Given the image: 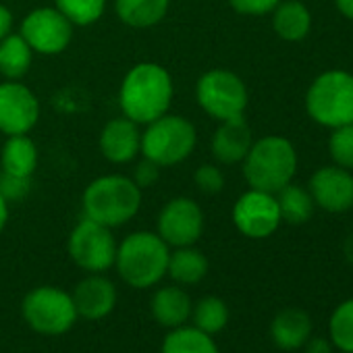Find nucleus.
<instances>
[{"label":"nucleus","instance_id":"nucleus-26","mask_svg":"<svg viewBox=\"0 0 353 353\" xmlns=\"http://www.w3.org/2000/svg\"><path fill=\"white\" fill-rule=\"evenodd\" d=\"M274 196H276V202H279L283 223L303 225V223H307L312 219L316 204H314V200H312V196H310V192L305 188L295 185L291 181L289 185L279 190Z\"/></svg>","mask_w":353,"mask_h":353},{"label":"nucleus","instance_id":"nucleus-6","mask_svg":"<svg viewBox=\"0 0 353 353\" xmlns=\"http://www.w3.org/2000/svg\"><path fill=\"white\" fill-rule=\"evenodd\" d=\"M305 110L320 127L336 129L353 123V73L330 69L320 73L305 92Z\"/></svg>","mask_w":353,"mask_h":353},{"label":"nucleus","instance_id":"nucleus-17","mask_svg":"<svg viewBox=\"0 0 353 353\" xmlns=\"http://www.w3.org/2000/svg\"><path fill=\"white\" fill-rule=\"evenodd\" d=\"M254 143L252 129L243 117L221 121L210 137V152L216 164H241Z\"/></svg>","mask_w":353,"mask_h":353},{"label":"nucleus","instance_id":"nucleus-23","mask_svg":"<svg viewBox=\"0 0 353 353\" xmlns=\"http://www.w3.org/2000/svg\"><path fill=\"white\" fill-rule=\"evenodd\" d=\"M170 0H114L119 21L133 30H150L164 21Z\"/></svg>","mask_w":353,"mask_h":353},{"label":"nucleus","instance_id":"nucleus-20","mask_svg":"<svg viewBox=\"0 0 353 353\" xmlns=\"http://www.w3.org/2000/svg\"><path fill=\"white\" fill-rule=\"evenodd\" d=\"M40 152L36 141L28 135H9L0 148V172L32 179L38 168Z\"/></svg>","mask_w":353,"mask_h":353},{"label":"nucleus","instance_id":"nucleus-39","mask_svg":"<svg viewBox=\"0 0 353 353\" xmlns=\"http://www.w3.org/2000/svg\"><path fill=\"white\" fill-rule=\"evenodd\" d=\"M343 254H345L347 262L353 264V233L345 239V243H343Z\"/></svg>","mask_w":353,"mask_h":353},{"label":"nucleus","instance_id":"nucleus-19","mask_svg":"<svg viewBox=\"0 0 353 353\" xmlns=\"http://www.w3.org/2000/svg\"><path fill=\"white\" fill-rule=\"evenodd\" d=\"M192 307L194 303L181 285L160 287L150 299V312L154 320L168 330L183 326L192 318Z\"/></svg>","mask_w":353,"mask_h":353},{"label":"nucleus","instance_id":"nucleus-10","mask_svg":"<svg viewBox=\"0 0 353 353\" xmlns=\"http://www.w3.org/2000/svg\"><path fill=\"white\" fill-rule=\"evenodd\" d=\"M75 26L57 7H38L30 11L19 26L21 38L30 44L34 54L57 57L73 42Z\"/></svg>","mask_w":353,"mask_h":353},{"label":"nucleus","instance_id":"nucleus-21","mask_svg":"<svg viewBox=\"0 0 353 353\" xmlns=\"http://www.w3.org/2000/svg\"><path fill=\"white\" fill-rule=\"evenodd\" d=\"M272 15V30L285 42H301L312 30V13L301 0H281Z\"/></svg>","mask_w":353,"mask_h":353},{"label":"nucleus","instance_id":"nucleus-37","mask_svg":"<svg viewBox=\"0 0 353 353\" xmlns=\"http://www.w3.org/2000/svg\"><path fill=\"white\" fill-rule=\"evenodd\" d=\"M334 7L345 19L353 21V0H334Z\"/></svg>","mask_w":353,"mask_h":353},{"label":"nucleus","instance_id":"nucleus-24","mask_svg":"<svg viewBox=\"0 0 353 353\" xmlns=\"http://www.w3.org/2000/svg\"><path fill=\"white\" fill-rule=\"evenodd\" d=\"M34 57V50L19 32L9 34L5 40H0V77L15 81L23 79L32 69Z\"/></svg>","mask_w":353,"mask_h":353},{"label":"nucleus","instance_id":"nucleus-18","mask_svg":"<svg viewBox=\"0 0 353 353\" xmlns=\"http://www.w3.org/2000/svg\"><path fill=\"white\" fill-rule=\"evenodd\" d=\"M314 322L301 307H285L270 322V339L283 351H297L312 336Z\"/></svg>","mask_w":353,"mask_h":353},{"label":"nucleus","instance_id":"nucleus-34","mask_svg":"<svg viewBox=\"0 0 353 353\" xmlns=\"http://www.w3.org/2000/svg\"><path fill=\"white\" fill-rule=\"evenodd\" d=\"M30 181L32 179H21V176L0 172V194L5 196V200L9 204L17 202V200H23L30 194Z\"/></svg>","mask_w":353,"mask_h":353},{"label":"nucleus","instance_id":"nucleus-1","mask_svg":"<svg viewBox=\"0 0 353 353\" xmlns=\"http://www.w3.org/2000/svg\"><path fill=\"white\" fill-rule=\"evenodd\" d=\"M174 100V81L168 69L158 63L141 61L133 65L119 85L121 114L139 127L170 112Z\"/></svg>","mask_w":353,"mask_h":353},{"label":"nucleus","instance_id":"nucleus-12","mask_svg":"<svg viewBox=\"0 0 353 353\" xmlns=\"http://www.w3.org/2000/svg\"><path fill=\"white\" fill-rule=\"evenodd\" d=\"M235 229L248 239H266L281 227V210L274 194L248 190L237 198L231 210Z\"/></svg>","mask_w":353,"mask_h":353},{"label":"nucleus","instance_id":"nucleus-14","mask_svg":"<svg viewBox=\"0 0 353 353\" xmlns=\"http://www.w3.org/2000/svg\"><path fill=\"white\" fill-rule=\"evenodd\" d=\"M314 204L326 212L341 214L353 208V174L336 164L314 170L307 183Z\"/></svg>","mask_w":353,"mask_h":353},{"label":"nucleus","instance_id":"nucleus-4","mask_svg":"<svg viewBox=\"0 0 353 353\" xmlns=\"http://www.w3.org/2000/svg\"><path fill=\"white\" fill-rule=\"evenodd\" d=\"M170 248L154 231H133L117 245L114 268L133 289H150L166 276Z\"/></svg>","mask_w":353,"mask_h":353},{"label":"nucleus","instance_id":"nucleus-35","mask_svg":"<svg viewBox=\"0 0 353 353\" xmlns=\"http://www.w3.org/2000/svg\"><path fill=\"white\" fill-rule=\"evenodd\" d=\"M303 353H332V343L330 339H324V336H310L305 343H303Z\"/></svg>","mask_w":353,"mask_h":353},{"label":"nucleus","instance_id":"nucleus-32","mask_svg":"<svg viewBox=\"0 0 353 353\" xmlns=\"http://www.w3.org/2000/svg\"><path fill=\"white\" fill-rule=\"evenodd\" d=\"M129 176L135 181V185L141 192H145V190H150V188H154L158 183V179H160V166L141 156V160L135 162V166H133Z\"/></svg>","mask_w":353,"mask_h":353},{"label":"nucleus","instance_id":"nucleus-29","mask_svg":"<svg viewBox=\"0 0 353 353\" xmlns=\"http://www.w3.org/2000/svg\"><path fill=\"white\" fill-rule=\"evenodd\" d=\"M108 0H54V7L75 26L90 28L102 19Z\"/></svg>","mask_w":353,"mask_h":353},{"label":"nucleus","instance_id":"nucleus-22","mask_svg":"<svg viewBox=\"0 0 353 353\" xmlns=\"http://www.w3.org/2000/svg\"><path fill=\"white\" fill-rule=\"evenodd\" d=\"M208 268L210 264L206 254L200 252L196 245H188L170 250L166 274L174 281V285L190 287L202 283L208 274Z\"/></svg>","mask_w":353,"mask_h":353},{"label":"nucleus","instance_id":"nucleus-16","mask_svg":"<svg viewBox=\"0 0 353 353\" xmlns=\"http://www.w3.org/2000/svg\"><path fill=\"white\" fill-rule=\"evenodd\" d=\"M71 297H73L79 318L102 320L108 314H112L119 293H117L114 283L108 276H104V272H96V274H88L85 279H81L75 285Z\"/></svg>","mask_w":353,"mask_h":353},{"label":"nucleus","instance_id":"nucleus-7","mask_svg":"<svg viewBox=\"0 0 353 353\" xmlns=\"http://www.w3.org/2000/svg\"><path fill=\"white\" fill-rule=\"evenodd\" d=\"M198 106L216 123L243 117L250 94L245 81L229 69H208L196 81Z\"/></svg>","mask_w":353,"mask_h":353},{"label":"nucleus","instance_id":"nucleus-2","mask_svg":"<svg viewBox=\"0 0 353 353\" xmlns=\"http://www.w3.org/2000/svg\"><path fill=\"white\" fill-rule=\"evenodd\" d=\"M143 204V192L129 174L108 172L92 179L81 194L83 216L117 229L131 223Z\"/></svg>","mask_w":353,"mask_h":353},{"label":"nucleus","instance_id":"nucleus-30","mask_svg":"<svg viewBox=\"0 0 353 353\" xmlns=\"http://www.w3.org/2000/svg\"><path fill=\"white\" fill-rule=\"evenodd\" d=\"M328 137V152L336 166L353 170V123L330 129Z\"/></svg>","mask_w":353,"mask_h":353},{"label":"nucleus","instance_id":"nucleus-33","mask_svg":"<svg viewBox=\"0 0 353 353\" xmlns=\"http://www.w3.org/2000/svg\"><path fill=\"white\" fill-rule=\"evenodd\" d=\"M227 3L239 15L262 17V15H270L281 0H227Z\"/></svg>","mask_w":353,"mask_h":353},{"label":"nucleus","instance_id":"nucleus-13","mask_svg":"<svg viewBox=\"0 0 353 353\" xmlns=\"http://www.w3.org/2000/svg\"><path fill=\"white\" fill-rule=\"evenodd\" d=\"M40 121V100L21 79L0 81V133L28 135Z\"/></svg>","mask_w":353,"mask_h":353},{"label":"nucleus","instance_id":"nucleus-27","mask_svg":"<svg viewBox=\"0 0 353 353\" xmlns=\"http://www.w3.org/2000/svg\"><path fill=\"white\" fill-rule=\"evenodd\" d=\"M192 318L196 328L214 336L229 324V305L216 295H206L192 307Z\"/></svg>","mask_w":353,"mask_h":353},{"label":"nucleus","instance_id":"nucleus-31","mask_svg":"<svg viewBox=\"0 0 353 353\" xmlns=\"http://www.w3.org/2000/svg\"><path fill=\"white\" fill-rule=\"evenodd\" d=\"M194 185L206 196L221 194L225 190V172L214 162H204L194 170Z\"/></svg>","mask_w":353,"mask_h":353},{"label":"nucleus","instance_id":"nucleus-36","mask_svg":"<svg viewBox=\"0 0 353 353\" xmlns=\"http://www.w3.org/2000/svg\"><path fill=\"white\" fill-rule=\"evenodd\" d=\"M13 26H15V17L11 9L0 3V40H5L9 34H13Z\"/></svg>","mask_w":353,"mask_h":353},{"label":"nucleus","instance_id":"nucleus-38","mask_svg":"<svg viewBox=\"0 0 353 353\" xmlns=\"http://www.w3.org/2000/svg\"><path fill=\"white\" fill-rule=\"evenodd\" d=\"M9 214H11V210H9V202L5 200V196L0 194V233L5 231V227H7V223H9Z\"/></svg>","mask_w":353,"mask_h":353},{"label":"nucleus","instance_id":"nucleus-28","mask_svg":"<svg viewBox=\"0 0 353 353\" xmlns=\"http://www.w3.org/2000/svg\"><path fill=\"white\" fill-rule=\"evenodd\" d=\"M328 339L334 349L353 353V297L341 301L328 320Z\"/></svg>","mask_w":353,"mask_h":353},{"label":"nucleus","instance_id":"nucleus-15","mask_svg":"<svg viewBox=\"0 0 353 353\" xmlns=\"http://www.w3.org/2000/svg\"><path fill=\"white\" fill-rule=\"evenodd\" d=\"M98 148L110 164H131L141 156V127L123 114L114 117L100 129Z\"/></svg>","mask_w":353,"mask_h":353},{"label":"nucleus","instance_id":"nucleus-5","mask_svg":"<svg viewBox=\"0 0 353 353\" xmlns=\"http://www.w3.org/2000/svg\"><path fill=\"white\" fill-rule=\"evenodd\" d=\"M196 145L198 129L183 114L166 112L141 129V156L160 168L185 162L194 154Z\"/></svg>","mask_w":353,"mask_h":353},{"label":"nucleus","instance_id":"nucleus-8","mask_svg":"<svg viewBox=\"0 0 353 353\" xmlns=\"http://www.w3.org/2000/svg\"><path fill=\"white\" fill-rule=\"evenodd\" d=\"M21 314L32 330L46 336L69 332L75 320L79 318L71 293L52 285H42L32 289L23 297Z\"/></svg>","mask_w":353,"mask_h":353},{"label":"nucleus","instance_id":"nucleus-25","mask_svg":"<svg viewBox=\"0 0 353 353\" xmlns=\"http://www.w3.org/2000/svg\"><path fill=\"white\" fill-rule=\"evenodd\" d=\"M160 353H221L212 334L202 332L196 326L170 328L162 341Z\"/></svg>","mask_w":353,"mask_h":353},{"label":"nucleus","instance_id":"nucleus-3","mask_svg":"<svg viewBox=\"0 0 353 353\" xmlns=\"http://www.w3.org/2000/svg\"><path fill=\"white\" fill-rule=\"evenodd\" d=\"M243 179L252 190L276 194L293 181L297 172V150L283 135L254 139L241 162Z\"/></svg>","mask_w":353,"mask_h":353},{"label":"nucleus","instance_id":"nucleus-9","mask_svg":"<svg viewBox=\"0 0 353 353\" xmlns=\"http://www.w3.org/2000/svg\"><path fill=\"white\" fill-rule=\"evenodd\" d=\"M117 237L112 229L83 216L69 233L67 252L71 260L88 274L106 272L114 268L117 258Z\"/></svg>","mask_w":353,"mask_h":353},{"label":"nucleus","instance_id":"nucleus-11","mask_svg":"<svg viewBox=\"0 0 353 353\" xmlns=\"http://www.w3.org/2000/svg\"><path fill=\"white\" fill-rule=\"evenodd\" d=\"M206 216L202 206L194 198L176 196L168 200L156 219V233L170 248H188L196 245L204 235Z\"/></svg>","mask_w":353,"mask_h":353}]
</instances>
